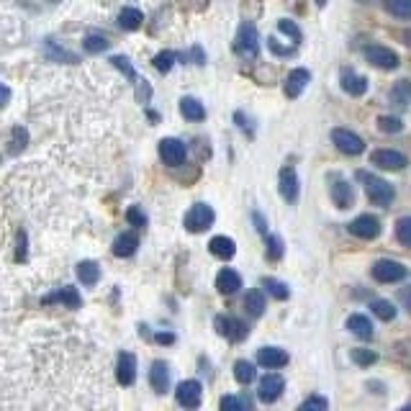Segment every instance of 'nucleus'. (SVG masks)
<instances>
[{
  "instance_id": "obj_31",
  "label": "nucleus",
  "mask_w": 411,
  "mask_h": 411,
  "mask_svg": "<svg viewBox=\"0 0 411 411\" xmlns=\"http://www.w3.org/2000/svg\"><path fill=\"white\" fill-rule=\"evenodd\" d=\"M51 301H59V303H64V306L77 308V306H80V293H77V288H72V285H64L57 295L46 298V303H51Z\"/></svg>"
},
{
  "instance_id": "obj_40",
  "label": "nucleus",
  "mask_w": 411,
  "mask_h": 411,
  "mask_svg": "<svg viewBox=\"0 0 411 411\" xmlns=\"http://www.w3.org/2000/svg\"><path fill=\"white\" fill-rule=\"evenodd\" d=\"M278 31L293 39V44H298V41H301V39H303L301 29L295 26V21H288V19H280V21H278Z\"/></svg>"
},
{
  "instance_id": "obj_38",
  "label": "nucleus",
  "mask_w": 411,
  "mask_h": 411,
  "mask_svg": "<svg viewBox=\"0 0 411 411\" xmlns=\"http://www.w3.org/2000/svg\"><path fill=\"white\" fill-rule=\"evenodd\" d=\"M396 239L404 247H411V216H401L396 221Z\"/></svg>"
},
{
  "instance_id": "obj_35",
  "label": "nucleus",
  "mask_w": 411,
  "mask_h": 411,
  "mask_svg": "<svg viewBox=\"0 0 411 411\" xmlns=\"http://www.w3.org/2000/svg\"><path fill=\"white\" fill-rule=\"evenodd\" d=\"M350 355H352L355 365H360V367H370V365H375V362H378V355L372 352V350H365V347H355Z\"/></svg>"
},
{
  "instance_id": "obj_20",
  "label": "nucleus",
  "mask_w": 411,
  "mask_h": 411,
  "mask_svg": "<svg viewBox=\"0 0 411 411\" xmlns=\"http://www.w3.org/2000/svg\"><path fill=\"white\" fill-rule=\"evenodd\" d=\"M208 250H211V255L218 257V260H231V257L237 255V242L231 237L218 234V237H213L211 242H208Z\"/></svg>"
},
{
  "instance_id": "obj_11",
  "label": "nucleus",
  "mask_w": 411,
  "mask_h": 411,
  "mask_svg": "<svg viewBox=\"0 0 411 411\" xmlns=\"http://www.w3.org/2000/svg\"><path fill=\"white\" fill-rule=\"evenodd\" d=\"M216 332L221 334V337H226V340L231 342H242L247 334H250V329L244 327V321L239 319H231V316H216Z\"/></svg>"
},
{
  "instance_id": "obj_48",
  "label": "nucleus",
  "mask_w": 411,
  "mask_h": 411,
  "mask_svg": "<svg viewBox=\"0 0 411 411\" xmlns=\"http://www.w3.org/2000/svg\"><path fill=\"white\" fill-rule=\"evenodd\" d=\"M175 337L173 334H157V342H162V345H165V342H173Z\"/></svg>"
},
{
  "instance_id": "obj_26",
  "label": "nucleus",
  "mask_w": 411,
  "mask_h": 411,
  "mask_svg": "<svg viewBox=\"0 0 411 411\" xmlns=\"http://www.w3.org/2000/svg\"><path fill=\"white\" fill-rule=\"evenodd\" d=\"M244 308H247V314L250 316H263L265 311V293L260 288H252L250 293L244 295Z\"/></svg>"
},
{
  "instance_id": "obj_3",
  "label": "nucleus",
  "mask_w": 411,
  "mask_h": 411,
  "mask_svg": "<svg viewBox=\"0 0 411 411\" xmlns=\"http://www.w3.org/2000/svg\"><path fill=\"white\" fill-rule=\"evenodd\" d=\"M257 49H260V41H257V29L252 24H242L234 39V51H237L242 59H255Z\"/></svg>"
},
{
  "instance_id": "obj_10",
  "label": "nucleus",
  "mask_w": 411,
  "mask_h": 411,
  "mask_svg": "<svg viewBox=\"0 0 411 411\" xmlns=\"http://www.w3.org/2000/svg\"><path fill=\"white\" fill-rule=\"evenodd\" d=\"M370 162L380 170H404L409 165L406 154L396 152V149H378V152L370 154Z\"/></svg>"
},
{
  "instance_id": "obj_45",
  "label": "nucleus",
  "mask_w": 411,
  "mask_h": 411,
  "mask_svg": "<svg viewBox=\"0 0 411 411\" xmlns=\"http://www.w3.org/2000/svg\"><path fill=\"white\" fill-rule=\"evenodd\" d=\"M126 218H128V224L136 226V229H144V226H147V216H144V213H141L136 206H134V208H128Z\"/></svg>"
},
{
  "instance_id": "obj_7",
  "label": "nucleus",
  "mask_w": 411,
  "mask_h": 411,
  "mask_svg": "<svg viewBox=\"0 0 411 411\" xmlns=\"http://www.w3.org/2000/svg\"><path fill=\"white\" fill-rule=\"evenodd\" d=\"M201 396H203V388H201L198 380H183L175 388V401L180 406H186V409H198Z\"/></svg>"
},
{
  "instance_id": "obj_23",
  "label": "nucleus",
  "mask_w": 411,
  "mask_h": 411,
  "mask_svg": "<svg viewBox=\"0 0 411 411\" xmlns=\"http://www.w3.org/2000/svg\"><path fill=\"white\" fill-rule=\"evenodd\" d=\"M347 329H350L355 337H360V340H372V324H370V319L362 314L350 316V319H347Z\"/></svg>"
},
{
  "instance_id": "obj_44",
  "label": "nucleus",
  "mask_w": 411,
  "mask_h": 411,
  "mask_svg": "<svg viewBox=\"0 0 411 411\" xmlns=\"http://www.w3.org/2000/svg\"><path fill=\"white\" fill-rule=\"evenodd\" d=\"M311 409H316V411H324V409H329V401L327 398H321V396H311V398H306L301 404V411H311Z\"/></svg>"
},
{
  "instance_id": "obj_1",
  "label": "nucleus",
  "mask_w": 411,
  "mask_h": 411,
  "mask_svg": "<svg viewBox=\"0 0 411 411\" xmlns=\"http://www.w3.org/2000/svg\"><path fill=\"white\" fill-rule=\"evenodd\" d=\"M357 180H362V186H365V193L370 203L375 206H391L393 198H396V191H393L391 183H385L383 178L378 175H370V173H357Z\"/></svg>"
},
{
  "instance_id": "obj_36",
  "label": "nucleus",
  "mask_w": 411,
  "mask_h": 411,
  "mask_svg": "<svg viewBox=\"0 0 411 411\" xmlns=\"http://www.w3.org/2000/svg\"><path fill=\"white\" fill-rule=\"evenodd\" d=\"M265 255H268V260H280L283 257V239L275 237V234H265Z\"/></svg>"
},
{
  "instance_id": "obj_27",
  "label": "nucleus",
  "mask_w": 411,
  "mask_h": 411,
  "mask_svg": "<svg viewBox=\"0 0 411 411\" xmlns=\"http://www.w3.org/2000/svg\"><path fill=\"white\" fill-rule=\"evenodd\" d=\"M141 21H144V16H141L139 8H123L118 13V26H121L123 31H136L141 26Z\"/></svg>"
},
{
  "instance_id": "obj_22",
  "label": "nucleus",
  "mask_w": 411,
  "mask_h": 411,
  "mask_svg": "<svg viewBox=\"0 0 411 411\" xmlns=\"http://www.w3.org/2000/svg\"><path fill=\"white\" fill-rule=\"evenodd\" d=\"M136 247H139V237H136L134 231H123V234H118L113 242V255L116 257H131L136 252Z\"/></svg>"
},
{
  "instance_id": "obj_24",
  "label": "nucleus",
  "mask_w": 411,
  "mask_h": 411,
  "mask_svg": "<svg viewBox=\"0 0 411 411\" xmlns=\"http://www.w3.org/2000/svg\"><path fill=\"white\" fill-rule=\"evenodd\" d=\"M180 113L186 116L188 121H203V118H206L203 103H201L198 98H191V96L180 101Z\"/></svg>"
},
{
  "instance_id": "obj_9",
  "label": "nucleus",
  "mask_w": 411,
  "mask_h": 411,
  "mask_svg": "<svg viewBox=\"0 0 411 411\" xmlns=\"http://www.w3.org/2000/svg\"><path fill=\"white\" fill-rule=\"evenodd\" d=\"M365 57L370 64H375L378 70H396L398 67V54L388 46H367L365 49Z\"/></svg>"
},
{
  "instance_id": "obj_4",
  "label": "nucleus",
  "mask_w": 411,
  "mask_h": 411,
  "mask_svg": "<svg viewBox=\"0 0 411 411\" xmlns=\"http://www.w3.org/2000/svg\"><path fill=\"white\" fill-rule=\"evenodd\" d=\"M332 141L342 154H350V157L365 152V141L360 139L355 131H350V128H332Z\"/></svg>"
},
{
  "instance_id": "obj_30",
  "label": "nucleus",
  "mask_w": 411,
  "mask_h": 411,
  "mask_svg": "<svg viewBox=\"0 0 411 411\" xmlns=\"http://www.w3.org/2000/svg\"><path fill=\"white\" fill-rule=\"evenodd\" d=\"M391 101L396 106H411V83L409 80H398L391 88Z\"/></svg>"
},
{
  "instance_id": "obj_33",
  "label": "nucleus",
  "mask_w": 411,
  "mask_h": 411,
  "mask_svg": "<svg viewBox=\"0 0 411 411\" xmlns=\"http://www.w3.org/2000/svg\"><path fill=\"white\" fill-rule=\"evenodd\" d=\"M263 288H268V293L273 295V298H278V301H285L290 295L288 285L280 280H275V278H263Z\"/></svg>"
},
{
  "instance_id": "obj_19",
  "label": "nucleus",
  "mask_w": 411,
  "mask_h": 411,
  "mask_svg": "<svg viewBox=\"0 0 411 411\" xmlns=\"http://www.w3.org/2000/svg\"><path fill=\"white\" fill-rule=\"evenodd\" d=\"M149 383L157 393H165L167 385H170V367H167L165 360H154L152 370H149Z\"/></svg>"
},
{
  "instance_id": "obj_15",
  "label": "nucleus",
  "mask_w": 411,
  "mask_h": 411,
  "mask_svg": "<svg viewBox=\"0 0 411 411\" xmlns=\"http://www.w3.org/2000/svg\"><path fill=\"white\" fill-rule=\"evenodd\" d=\"M311 83V72L303 70V67H298V70H293L288 77H285V85H283V90H285V98H298L303 93V88Z\"/></svg>"
},
{
  "instance_id": "obj_21",
  "label": "nucleus",
  "mask_w": 411,
  "mask_h": 411,
  "mask_svg": "<svg viewBox=\"0 0 411 411\" xmlns=\"http://www.w3.org/2000/svg\"><path fill=\"white\" fill-rule=\"evenodd\" d=\"M239 288H242V278H239V273H234L231 268H224L216 275V290H218V293L231 295V293H237Z\"/></svg>"
},
{
  "instance_id": "obj_25",
  "label": "nucleus",
  "mask_w": 411,
  "mask_h": 411,
  "mask_svg": "<svg viewBox=\"0 0 411 411\" xmlns=\"http://www.w3.org/2000/svg\"><path fill=\"white\" fill-rule=\"evenodd\" d=\"M77 278H80L83 285H96L101 280V268L93 260H83V263L77 265Z\"/></svg>"
},
{
  "instance_id": "obj_51",
  "label": "nucleus",
  "mask_w": 411,
  "mask_h": 411,
  "mask_svg": "<svg viewBox=\"0 0 411 411\" xmlns=\"http://www.w3.org/2000/svg\"><path fill=\"white\" fill-rule=\"evenodd\" d=\"M406 409H411V401H409V404H406Z\"/></svg>"
},
{
  "instance_id": "obj_43",
  "label": "nucleus",
  "mask_w": 411,
  "mask_h": 411,
  "mask_svg": "<svg viewBox=\"0 0 411 411\" xmlns=\"http://www.w3.org/2000/svg\"><path fill=\"white\" fill-rule=\"evenodd\" d=\"M111 64H113V67H118V70H121V72H126V75L136 83V72H134V67H131V62H128L126 57H121V54H116V57H111Z\"/></svg>"
},
{
  "instance_id": "obj_17",
  "label": "nucleus",
  "mask_w": 411,
  "mask_h": 411,
  "mask_svg": "<svg viewBox=\"0 0 411 411\" xmlns=\"http://www.w3.org/2000/svg\"><path fill=\"white\" fill-rule=\"evenodd\" d=\"M257 362H260L263 367L275 370V367L288 365V352L280 350V347H263V350L257 352Z\"/></svg>"
},
{
  "instance_id": "obj_14",
  "label": "nucleus",
  "mask_w": 411,
  "mask_h": 411,
  "mask_svg": "<svg viewBox=\"0 0 411 411\" xmlns=\"http://www.w3.org/2000/svg\"><path fill=\"white\" fill-rule=\"evenodd\" d=\"M116 380L121 385H131L136 380V357L131 352H121L116 360Z\"/></svg>"
},
{
  "instance_id": "obj_12",
  "label": "nucleus",
  "mask_w": 411,
  "mask_h": 411,
  "mask_svg": "<svg viewBox=\"0 0 411 411\" xmlns=\"http://www.w3.org/2000/svg\"><path fill=\"white\" fill-rule=\"evenodd\" d=\"M350 234H355L360 239H375L380 234V221L375 216H370V213H360L350 224Z\"/></svg>"
},
{
  "instance_id": "obj_49",
  "label": "nucleus",
  "mask_w": 411,
  "mask_h": 411,
  "mask_svg": "<svg viewBox=\"0 0 411 411\" xmlns=\"http://www.w3.org/2000/svg\"><path fill=\"white\" fill-rule=\"evenodd\" d=\"M401 39H404V44L411 46V29H406V31H401Z\"/></svg>"
},
{
  "instance_id": "obj_41",
  "label": "nucleus",
  "mask_w": 411,
  "mask_h": 411,
  "mask_svg": "<svg viewBox=\"0 0 411 411\" xmlns=\"http://www.w3.org/2000/svg\"><path fill=\"white\" fill-rule=\"evenodd\" d=\"M83 46L90 51V54H98V51H106V49H108V39H106V36H98V34H90V36H85Z\"/></svg>"
},
{
  "instance_id": "obj_42",
  "label": "nucleus",
  "mask_w": 411,
  "mask_h": 411,
  "mask_svg": "<svg viewBox=\"0 0 411 411\" xmlns=\"http://www.w3.org/2000/svg\"><path fill=\"white\" fill-rule=\"evenodd\" d=\"M378 128L383 131V134H398V131L404 128V123L398 121V118H393V116H380Z\"/></svg>"
},
{
  "instance_id": "obj_34",
  "label": "nucleus",
  "mask_w": 411,
  "mask_h": 411,
  "mask_svg": "<svg viewBox=\"0 0 411 411\" xmlns=\"http://www.w3.org/2000/svg\"><path fill=\"white\" fill-rule=\"evenodd\" d=\"M26 141H29V131L24 126H13L11 128V147H8V154H19L21 149L26 147Z\"/></svg>"
},
{
  "instance_id": "obj_29",
  "label": "nucleus",
  "mask_w": 411,
  "mask_h": 411,
  "mask_svg": "<svg viewBox=\"0 0 411 411\" xmlns=\"http://www.w3.org/2000/svg\"><path fill=\"white\" fill-rule=\"evenodd\" d=\"M255 375H257L255 365H252L250 360H237V362H234V378H237V383H242V385L252 383Z\"/></svg>"
},
{
  "instance_id": "obj_6",
  "label": "nucleus",
  "mask_w": 411,
  "mask_h": 411,
  "mask_svg": "<svg viewBox=\"0 0 411 411\" xmlns=\"http://www.w3.org/2000/svg\"><path fill=\"white\" fill-rule=\"evenodd\" d=\"M372 278L378 283H398L406 278V268L396 260H378V263L372 265Z\"/></svg>"
},
{
  "instance_id": "obj_2",
  "label": "nucleus",
  "mask_w": 411,
  "mask_h": 411,
  "mask_svg": "<svg viewBox=\"0 0 411 411\" xmlns=\"http://www.w3.org/2000/svg\"><path fill=\"white\" fill-rule=\"evenodd\" d=\"M213 221H216V213L208 203H193L191 211L183 218V226H186L191 234H201V231L211 229Z\"/></svg>"
},
{
  "instance_id": "obj_37",
  "label": "nucleus",
  "mask_w": 411,
  "mask_h": 411,
  "mask_svg": "<svg viewBox=\"0 0 411 411\" xmlns=\"http://www.w3.org/2000/svg\"><path fill=\"white\" fill-rule=\"evenodd\" d=\"M218 404H221V409H226V411H247V409H252V401H250V398H244V396H224Z\"/></svg>"
},
{
  "instance_id": "obj_18",
  "label": "nucleus",
  "mask_w": 411,
  "mask_h": 411,
  "mask_svg": "<svg viewBox=\"0 0 411 411\" xmlns=\"http://www.w3.org/2000/svg\"><path fill=\"white\" fill-rule=\"evenodd\" d=\"M329 196H332L334 206L342 208V211H345V208H352V203H355V191L347 180H337L332 186V191H329Z\"/></svg>"
},
{
  "instance_id": "obj_5",
  "label": "nucleus",
  "mask_w": 411,
  "mask_h": 411,
  "mask_svg": "<svg viewBox=\"0 0 411 411\" xmlns=\"http://www.w3.org/2000/svg\"><path fill=\"white\" fill-rule=\"evenodd\" d=\"M160 160L165 162L167 167H180L183 162H186L188 157V149L186 144L180 139H175V136H167V139L160 141Z\"/></svg>"
},
{
  "instance_id": "obj_32",
  "label": "nucleus",
  "mask_w": 411,
  "mask_h": 411,
  "mask_svg": "<svg viewBox=\"0 0 411 411\" xmlns=\"http://www.w3.org/2000/svg\"><path fill=\"white\" fill-rule=\"evenodd\" d=\"M370 308H372V314L383 321L396 319V306H393L391 301H385V298H375V301H370Z\"/></svg>"
},
{
  "instance_id": "obj_47",
  "label": "nucleus",
  "mask_w": 411,
  "mask_h": 411,
  "mask_svg": "<svg viewBox=\"0 0 411 411\" xmlns=\"http://www.w3.org/2000/svg\"><path fill=\"white\" fill-rule=\"evenodd\" d=\"M401 303H404L406 311H409V314H411V285H409V288L401 290Z\"/></svg>"
},
{
  "instance_id": "obj_16",
  "label": "nucleus",
  "mask_w": 411,
  "mask_h": 411,
  "mask_svg": "<svg viewBox=\"0 0 411 411\" xmlns=\"http://www.w3.org/2000/svg\"><path fill=\"white\" fill-rule=\"evenodd\" d=\"M340 83H342V90H345L347 96H352V98H360V96H365V93H367V77L357 75L355 70L342 72Z\"/></svg>"
},
{
  "instance_id": "obj_46",
  "label": "nucleus",
  "mask_w": 411,
  "mask_h": 411,
  "mask_svg": "<svg viewBox=\"0 0 411 411\" xmlns=\"http://www.w3.org/2000/svg\"><path fill=\"white\" fill-rule=\"evenodd\" d=\"M16 260H26V234L24 231H19V252H16Z\"/></svg>"
},
{
  "instance_id": "obj_28",
  "label": "nucleus",
  "mask_w": 411,
  "mask_h": 411,
  "mask_svg": "<svg viewBox=\"0 0 411 411\" xmlns=\"http://www.w3.org/2000/svg\"><path fill=\"white\" fill-rule=\"evenodd\" d=\"M383 8L396 19L411 21V0H383Z\"/></svg>"
},
{
  "instance_id": "obj_13",
  "label": "nucleus",
  "mask_w": 411,
  "mask_h": 411,
  "mask_svg": "<svg viewBox=\"0 0 411 411\" xmlns=\"http://www.w3.org/2000/svg\"><path fill=\"white\" fill-rule=\"evenodd\" d=\"M278 191H280V198L295 203L298 201V175H295L293 167H283L280 178H278Z\"/></svg>"
},
{
  "instance_id": "obj_50",
  "label": "nucleus",
  "mask_w": 411,
  "mask_h": 411,
  "mask_svg": "<svg viewBox=\"0 0 411 411\" xmlns=\"http://www.w3.org/2000/svg\"><path fill=\"white\" fill-rule=\"evenodd\" d=\"M314 3H316V6H319V8H324V6H327V3H329V0H314Z\"/></svg>"
},
{
  "instance_id": "obj_8",
  "label": "nucleus",
  "mask_w": 411,
  "mask_h": 411,
  "mask_svg": "<svg viewBox=\"0 0 411 411\" xmlns=\"http://www.w3.org/2000/svg\"><path fill=\"white\" fill-rule=\"evenodd\" d=\"M283 388H285V380L278 375V372H268L263 380H260V388H257V398L263 401V404H273V401H278L283 393Z\"/></svg>"
},
{
  "instance_id": "obj_39",
  "label": "nucleus",
  "mask_w": 411,
  "mask_h": 411,
  "mask_svg": "<svg viewBox=\"0 0 411 411\" xmlns=\"http://www.w3.org/2000/svg\"><path fill=\"white\" fill-rule=\"evenodd\" d=\"M175 59H178V54H175V51H160V54H154V67H157V70L160 72H170L173 70V64H175Z\"/></svg>"
}]
</instances>
